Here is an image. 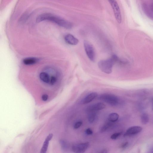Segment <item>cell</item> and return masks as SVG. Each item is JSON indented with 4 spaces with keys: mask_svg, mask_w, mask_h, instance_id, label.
I'll use <instances>...</instances> for the list:
<instances>
[{
    "mask_svg": "<svg viewBox=\"0 0 153 153\" xmlns=\"http://www.w3.org/2000/svg\"><path fill=\"white\" fill-rule=\"evenodd\" d=\"M45 20H48L57 24L59 26L67 29H70L72 27L71 22L59 17L50 13H44L38 16L36 19V21L39 22Z\"/></svg>",
    "mask_w": 153,
    "mask_h": 153,
    "instance_id": "6da1fadb",
    "label": "cell"
},
{
    "mask_svg": "<svg viewBox=\"0 0 153 153\" xmlns=\"http://www.w3.org/2000/svg\"><path fill=\"white\" fill-rule=\"evenodd\" d=\"M118 60L117 56L113 55L110 58L106 60L100 61L98 63V66L100 70L105 73L111 74L112 72L113 66Z\"/></svg>",
    "mask_w": 153,
    "mask_h": 153,
    "instance_id": "7a4b0ae2",
    "label": "cell"
},
{
    "mask_svg": "<svg viewBox=\"0 0 153 153\" xmlns=\"http://www.w3.org/2000/svg\"><path fill=\"white\" fill-rule=\"evenodd\" d=\"M99 98L109 105L113 106L117 105L119 102L117 97L111 94H104L100 95Z\"/></svg>",
    "mask_w": 153,
    "mask_h": 153,
    "instance_id": "3957f363",
    "label": "cell"
},
{
    "mask_svg": "<svg viewBox=\"0 0 153 153\" xmlns=\"http://www.w3.org/2000/svg\"><path fill=\"white\" fill-rule=\"evenodd\" d=\"M85 52L88 58L92 61H94L95 55L94 49L93 45L89 42L85 40L83 42Z\"/></svg>",
    "mask_w": 153,
    "mask_h": 153,
    "instance_id": "277c9868",
    "label": "cell"
},
{
    "mask_svg": "<svg viewBox=\"0 0 153 153\" xmlns=\"http://www.w3.org/2000/svg\"><path fill=\"white\" fill-rule=\"evenodd\" d=\"M112 7L116 20L119 23L122 21V17L120 9L116 0H107Z\"/></svg>",
    "mask_w": 153,
    "mask_h": 153,
    "instance_id": "5b68a950",
    "label": "cell"
},
{
    "mask_svg": "<svg viewBox=\"0 0 153 153\" xmlns=\"http://www.w3.org/2000/svg\"><path fill=\"white\" fill-rule=\"evenodd\" d=\"M90 143L88 142L75 144L72 146V150L75 153H83L88 149Z\"/></svg>",
    "mask_w": 153,
    "mask_h": 153,
    "instance_id": "8992f818",
    "label": "cell"
},
{
    "mask_svg": "<svg viewBox=\"0 0 153 153\" xmlns=\"http://www.w3.org/2000/svg\"><path fill=\"white\" fill-rule=\"evenodd\" d=\"M142 128L139 126H133L128 129L124 134L125 136H131L137 134L141 132Z\"/></svg>",
    "mask_w": 153,
    "mask_h": 153,
    "instance_id": "52a82bcc",
    "label": "cell"
},
{
    "mask_svg": "<svg viewBox=\"0 0 153 153\" xmlns=\"http://www.w3.org/2000/svg\"><path fill=\"white\" fill-rule=\"evenodd\" d=\"M105 105L104 104L101 103H98L88 107L86 109V111L88 112H96L97 111L105 108Z\"/></svg>",
    "mask_w": 153,
    "mask_h": 153,
    "instance_id": "ba28073f",
    "label": "cell"
},
{
    "mask_svg": "<svg viewBox=\"0 0 153 153\" xmlns=\"http://www.w3.org/2000/svg\"><path fill=\"white\" fill-rule=\"evenodd\" d=\"M65 40L68 44L72 45H77L79 42V40L71 34H68L65 37Z\"/></svg>",
    "mask_w": 153,
    "mask_h": 153,
    "instance_id": "9c48e42d",
    "label": "cell"
},
{
    "mask_svg": "<svg viewBox=\"0 0 153 153\" xmlns=\"http://www.w3.org/2000/svg\"><path fill=\"white\" fill-rule=\"evenodd\" d=\"M53 135L52 134H50L46 137L45 139L44 143L43 144V147L42 148L41 152L42 153H45L46 152L48 145H49L50 141L53 138Z\"/></svg>",
    "mask_w": 153,
    "mask_h": 153,
    "instance_id": "30bf717a",
    "label": "cell"
},
{
    "mask_svg": "<svg viewBox=\"0 0 153 153\" xmlns=\"http://www.w3.org/2000/svg\"><path fill=\"white\" fill-rule=\"evenodd\" d=\"M98 96L96 93H93L88 95L83 99L82 101L83 104H86L91 102Z\"/></svg>",
    "mask_w": 153,
    "mask_h": 153,
    "instance_id": "8fae6325",
    "label": "cell"
},
{
    "mask_svg": "<svg viewBox=\"0 0 153 153\" xmlns=\"http://www.w3.org/2000/svg\"><path fill=\"white\" fill-rule=\"evenodd\" d=\"M39 76L40 79L43 82L47 83H50L49 76L47 73L44 72H41Z\"/></svg>",
    "mask_w": 153,
    "mask_h": 153,
    "instance_id": "7c38bea8",
    "label": "cell"
},
{
    "mask_svg": "<svg viewBox=\"0 0 153 153\" xmlns=\"http://www.w3.org/2000/svg\"><path fill=\"white\" fill-rule=\"evenodd\" d=\"M38 61L37 59L34 58H29L24 59L23 62L26 65H32L36 63Z\"/></svg>",
    "mask_w": 153,
    "mask_h": 153,
    "instance_id": "4fadbf2b",
    "label": "cell"
},
{
    "mask_svg": "<svg viewBox=\"0 0 153 153\" xmlns=\"http://www.w3.org/2000/svg\"><path fill=\"white\" fill-rule=\"evenodd\" d=\"M119 116L117 113H112L109 114L108 119L109 121L114 122L117 121L119 119Z\"/></svg>",
    "mask_w": 153,
    "mask_h": 153,
    "instance_id": "5bb4252c",
    "label": "cell"
},
{
    "mask_svg": "<svg viewBox=\"0 0 153 153\" xmlns=\"http://www.w3.org/2000/svg\"><path fill=\"white\" fill-rule=\"evenodd\" d=\"M97 114L96 112H89L88 116V120L90 123H93L96 119Z\"/></svg>",
    "mask_w": 153,
    "mask_h": 153,
    "instance_id": "9a60e30c",
    "label": "cell"
},
{
    "mask_svg": "<svg viewBox=\"0 0 153 153\" xmlns=\"http://www.w3.org/2000/svg\"><path fill=\"white\" fill-rule=\"evenodd\" d=\"M141 121L142 124H146L149 122V117L148 114L146 113L142 114L141 116Z\"/></svg>",
    "mask_w": 153,
    "mask_h": 153,
    "instance_id": "2e32d148",
    "label": "cell"
},
{
    "mask_svg": "<svg viewBox=\"0 0 153 153\" xmlns=\"http://www.w3.org/2000/svg\"><path fill=\"white\" fill-rule=\"evenodd\" d=\"M109 122H110L106 123L105 124H104L102 126L100 130L101 132H102V133L105 132L112 127L113 125L114 124L113 123V122H111L110 121Z\"/></svg>",
    "mask_w": 153,
    "mask_h": 153,
    "instance_id": "e0dca14e",
    "label": "cell"
},
{
    "mask_svg": "<svg viewBox=\"0 0 153 153\" xmlns=\"http://www.w3.org/2000/svg\"><path fill=\"white\" fill-rule=\"evenodd\" d=\"M122 133V132H121L113 134L111 136V138L112 140H116L120 136Z\"/></svg>",
    "mask_w": 153,
    "mask_h": 153,
    "instance_id": "ac0fdd59",
    "label": "cell"
},
{
    "mask_svg": "<svg viewBox=\"0 0 153 153\" xmlns=\"http://www.w3.org/2000/svg\"><path fill=\"white\" fill-rule=\"evenodd\" d=\"M82 124V122L81 121H78L76 122L74 125V128L75 129H77L81 126Z\"/></svg>",
    "mask_w": 153,
    "mask_h": 153,
    "instance_id": "d6986e66",
    "label": "cell"
},
{
    "mask_svg": "<svg viewBox=\"0 0 153 153\" xmlns=\"http://www.w3.org/2000/svg\"><path fill=\"white\" fill-rule=\"evenodd\" d=\"M57 81V79L55 76H52L50 79V83L53 85L55 84Z\"/></svg>",
    "mask_w": 153,
    "mask_h": 153,
    "instance_id": "ffe728a7",
    "label": "cell"
},
{
    "mask_svg": "<svg viewBox=\"0 0 153 153\" xmlns=\"http://www.w3.org/2000/svg\"><path fill=\"white\" fill-rule=\"evenodd\" d=\"M85 133H86V134L88 135H92L93 134V130L90 128L86 129L85 130Z\"/></svg>",
    "mask_w": 153,
    "mask_h": 153,
    "instance_id": "44dd1931",
    "label": "cell"
},
{
    "mask_svg": "<svg viewBox=\"0 0 153 153\" xmlns=\"http://www.w3.org/2000/svg\"><path fill=\"white\" fill-rule=\"evenodd\" d=\"M42 100L44 101H46L48 100V96L46 94H44L42 95Z\"/></svg>",
    "mask_w": 153,
    "mask_h": 153,
    "instance_id": "7402d4cb",
    "label": "cell"
},
{
    "mask_svg": "<svg viewBox=\"0 0 153 153\" xmlns=\"http://www.w3.org/2000/svg\"><path fill=\"white\" fill-rule=\"evenodd\" d=\"M128 142H125L122 144L121 145V147L122 149H124L128 146Z\"/></svg>",
    "mask_w": 153,
    "mask_h": 153,
    "instance_id": "603a6c76",
    "label": "cell"
},
{
    "mask_svg": "<svg viewBox=\"0 0 153 153\" xmlns=\"http://www.w3.org/2000/svg\"><path fill=\"white\" fill-rule=\"evenodd\" d=\"M150 10L153 13V5H151L150 6Z\"/></svg>",
    "mask_w": 153,
    "mask_h": 153,
    "instance_id": "cb8c5ba5",
    "label": "cell"
},
{
    "mask_svg": "<svg viewBox=\"0 0 153 153\" xmlns=\"http://www.w3.org/2000/svg\"><path fill=\"white\" fill-rule=\"evenodd\" d=\"M152 109H153V99L152 100Z\"/></svg>",
    "mask_w": 153,
    "mask_h": 153,
    "instance_id": "d4e9b609",
    "label": "cell"
}]
</instances>
